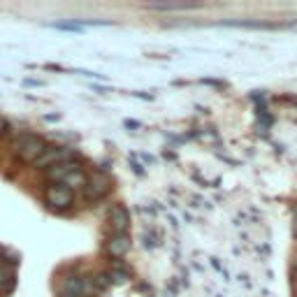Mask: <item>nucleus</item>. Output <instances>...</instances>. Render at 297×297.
I'll return each mask as SVG.
<instances>
[{"label": "nucleus", "mask_w": 297, "mask_h": 297, "mask_svg": "<svg viewBox=\"0 0 297 297\" xmlns=\"http://www.w3.org/2000/svg\"><path fill=\"white\" fill-rule=\"evenodd\" d=\"M109 221H111V227L116 230V235H126V230L130 227V214L123 204H114L109 212Z\"/></svg>", "instance_id": "7ed1b4c3"}, {"label": "nucleus", "mask_w": 297, "mask_h": 297, "mask_svg": "<svg viewBox=\"0 0 297 297\" xmlns=\"http://www.w3.org/2000/svg\"><path fill=\"white\" fill-rule=\"evenodd\" d=\"M47 202L51 207H58V209H65L72 204V191L67 186H51L47 191Z\"/></svg>", "instance_id": "20e7f679"}, {"label": "nucleus", "mask_w": 297, "mask_h": 297, "mask_svg": "<svg viewBox=\"0 0 297 297\" xmlns=\"http://www.w3.org/2000/svg\"><path fill=\"white\" fill-rule=\"evenodd\" d=\"M77 167L72 165V163H58V165H54V167H49V179H65L70 172H75Z\"/></svg>", "instance_id": "0eeeda50"}, {"label": "nucleus", "mask_w": 297, "mask_h": 297, "mask_svg": "<svg viewBox=\"0 0 297 297\" xmlns=\"http://www.w3.org/2000/svg\"><path fill=\"white\" fill-rule=\"evenodd\" d=\"M109 277H107V274H98V277L96 279H93V286H96L98 288V290H105V288L107 286H109Z\"/></svg>", "instance_id": "f8f14e48"}, {"label": "nucleus", "mask_w": 297, "mask_h": 297, "mask_svg": "<svg viewBox=\"0 0 297 297\" xmlns=\"http://www.w3.org/2000/svg\"><path fill=\"white\" fill-rule=\"evenodd\" d=\"M67 158H70V151L67 149H56V146H47L44 151H42V156L35 161L37 167H47L49 170V165H58V163H65Z\"/></svg>", "instance_id": "f03ea898"}, {"label": "nucleus", "mask_w": 297, "mask_h": 297, "mask_svg": "<svg viewBox=\"0 0 297 297\" xmlns=\"http://www.w3.org/2000/svg\"><path fill=\"white\" fill-rule=\"evenodd\" d=\"M5 132H7V121L3 119V116H0V137L5 135Z\"/></svg>", "instance_id": "ddd939ff"}, {"label": "nucleus", "mask_w": 297, "mask_h": 297, "mask_svg": "<svg viewBox=\"0 0 297 297\" xmlns=\"http://www.w3.org/2000/svg\"><path fill=\"white\" fill-rule=\"evenodd\" d=\"M63 297H84V286L79 279H72L63 286Z\"/></svg>", "instance_id": "6e6552de"}, {"label": "nucleus", "mask_w": 297, "mask_h": 297, "mask_svg": "<svg viewBox=\"0 0 297 297\" xmlns=\"http://www.w3.org/2000/svg\"><path fill=\"white\" fill-rule=\"evenodd\" d=\"M63 181H65V186H67V188H70V191H72V188H84L88 179H86V176L81 174L79 170H75V172H70V174H67L65 179H63Z\"/></svg>", "instance_id": "1a4fd4ad"}, {"label": "nucleus", "mask_w": 297, "mask_h": 297, "mask_svg": "<svg viewBox=\"0 0 297 297\" xmlns=\"http://www.w3.org/2000/svg\"><path fill=\"white\" fill-rule=\"evenodd\" d=\"M109 281H114V283H126L128 279H130V272H126V269H121V267H114L109 274Z\"/></svg>", "instance_id": "9d476101"}, {"label": "nucleus", "mask_w": 297, "mask_h": 297, "mask_svg": "<svg viewBox=\"0 0 297 297\" xmlns=\"http://www.w3.org/2000/svg\"><path fill=\"white\" fill-rule=\"evenodd\" d=\"M12 286H14V274H12V269L0 267V288H12Z\"/></svg>", "instance_id": "9b49d317"}, {"label": "nucleus", "mask_w": 297, "mask_h": 297, "mask_svg": "<svg viewBox=\"0 0 297 297\" xmlns=\"http://www.w3.org/2000/svg\"><path fill=\"white\" fill-rule=\"evenodd\" d=\"M14 149L21 161H37L47 149V144L37 135H21V140L14 142Z\"/></svg>", "instance_id": "f257e3e1"}, {"label": "nucleus", "mask_w": 297, "mask_h": 297, "mask_svg": "<svg viewBox=\"0 0 297 297\" xmlns=\"http://www.w3.org/2000/svg\"><path fill=\"white\" fill-rule=\"evenodd\" d=\"M128 248H130V237L128 235H116L111 237V242H109V253L116 258H121L128 253Z\"/></svg>", "instance_id": "423d86ee"}, {"label": "nucleus", "mask_w": 297, "mask_h": 297, "mask_svg": "<svg viewBox=\"0 0 297 297\" xmlns=\"http://www.w3.org/2000/svg\"><path fill=\"white\" fill-rule=\"evenodd\" d=\"M295 235H297V221H295Z\"/></svg>", "instance_id": "4468645a"}, {"label": "nucleus", "mask_w": 297, "mask_h": 297, "mask_svg": "<svg viewBox=\"0 0 297 297\" xmlns=\"http://www.w3.org/2000/svg\"><path fill=\"white\" fill-rule=\"evenodd\" d=\"M109 188H111V179H109V176L96 174V176H91V179L86 181L84 191H86V195H88V197H102L107 191H109Z\"/></svg>", "instance_id": "39448f33"}]
</instances>
